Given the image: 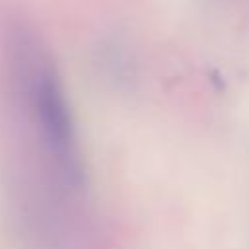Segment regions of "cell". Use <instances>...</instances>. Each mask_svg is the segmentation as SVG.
Here are the masks:
<instances>
[{
	"label": "cell",
	"mask_w": 249,
	"mask_h": 249,
	"mask_svg": "<svg viewBox=\"0 0 249 249\" xmlns=\"http://www.w3.org/2000/svg\"><path fill=\"white\" fill-rule=\"evenodd\" d=\"M27 101L41 142L54 158L68 181H78L80 160L76 134L64 91L51 68L41 66L27 78Z\"/></svg>",
	"instance_id": "cell-1"
}]
</instances>
